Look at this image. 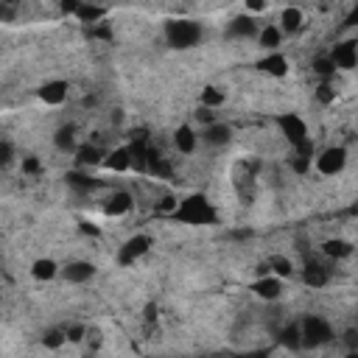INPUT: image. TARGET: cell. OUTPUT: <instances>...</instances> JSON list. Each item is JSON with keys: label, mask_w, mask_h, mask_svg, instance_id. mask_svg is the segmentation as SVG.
<instances>
[{"label": "cell", "mask_w": 358, "mask_h": 358, "mask_svg": "<svg viewBox=\"0 0 358 358\" xmlns=\"http://www.w3.org/2000/svg\"><path fill=\"white\" fill-rule=\"evenodd\" d=\"M333 339V328L322 316H305L300 322V344L308 350H316Z\"/></svg>", "instance_id": "4"}, {"label": "cell", "mask_w": 358, "mask_h": 358, "mask_svg": "<svg viewBox=\"0 0 358 358\" xmlns=\"http://www.w3.org/2000/svg\"><path fill=\"white\" fill-rule=\"evenodd\" d=\"M280 341L289 347V350H300V325H289V328H283L280 330Z\"/></svg>", "instance_id": "28"}, {"label": "cell", "mask_w": 358, "mask_h": 358, "mask_svg": "<svg viewBox=\"0 0 358 358\" xmlns=\"http://www.w3.org/2000/svg\"><path fill=\"white\" fill-rule=\"evenodd\" d=\"M258 67L263 70V73L274 76V79H283L285 73H289V59H285L283 53H269L266 59L258 62Z\"/></svg>", "instance_id": "14"}, {"label": "cell", "mask_w": 358, "mask_h": 358, "mask_svg": "<svg viewBox=\"0 0 358 358\" xmlns=\"http://www.w3.org/2000/svg\"><path fill=\"white\" fill-rule=\"evenodd\" d=\"M171 219L179 224H190V227H210L219 222V210L213 207V202H207V196L193 193L174 207Z\"/></svg>", "instance_id": "1"}, {"label": "cell", "mask_w": 358, "mask_h": 358, "mask_svg": "<svg viewBox=\"0 0 358 358\" xmlns=\"http://www.w3.org/2000/svg\"><path fill=\"white\" fill-rule=\"evenodd\" d=\"M39 168H42V165H39V160H37V157L23 160V171H26V174H39Z\"/></svg>", "instance_id": "34"}, {"label": "cell", "mask_w": 358, "mask_h": 358, "mask_svg": "<svg viewBox=\"0 0 358 358\" xmlns=\"http://www.w3.org/2000/svg\"><path fill=\"white\" fill-rule=\"evenodd\" d=\"M330 62L336 70H352L355 62H358V48L352 39H344V42H336V48L330 51Z\"/></svg>", "instance_id": "7"}, {"label": "cell", "mask_w": 358, "mask_h": 358, "mask_svg": "<svg viewBox=\"0 0 358 358\" xmlns=\"http://www.w3.org/2000/svg\"><path fill=\"white\" fill-rule=\"evenodd\" d=\"M64 179H67L70 188L79 190V193H87V190H96V188H98V179H93V177L84 174V171H70Z\"/></svg>", "instance_id": "18"}, {"label": "cell", "mask_w": 358, "mask_h": 358, "mask_svg": "<svg viewBox=\"0 0 358 358\" xmlns=\"http://www.w3.org/2000/svg\"><path fill=\"white\" fill-rule=\"evenodd\" d=\"M266 269H269L271 274H277V277H289V274H292V260H289V258L274 255V258H269Z\"/></svg>", "instance_id": "27"}, {"label": "cell", "mask_w": 358, "mask_h": 358, "mask_svg": "<svg viewBox=\"0 0 358 358\" xmlns=\"http://www.w3.org/2000/svg\"><path fill=\"white\" fill-rule=\"evenodd\" d=\"M59 274H62L67 283L82 285V283H90V280L96 277V266H93L90 260H70L64 269H59Z\"/></svg>", "instance_id": "8"}, {"label": "cell", "mask_w": 358, "mask_h": 358, "mask_svg": "<svg viewBox=\"0 0 358 358\" xmlns=\"http://www.w3.org/2000/svg\"><path fill=\"white\" fill-rule=\"evenodd\" d=\"M344 165H347V149L344 146H330L316 157V171L322 177H336V174L344 171Z\"/></svg>", "instance_id": "6"}, {"label": "cell", "mask_w": 358, "mask_h": 358, "mask_svg": "<svg viewBox=\"0 0 358 358\" xmlns=\"http://www.w3.org/2000/svg\"><path fill=\"white\" fill-rule=\"evenodd\" d=\"M53 143H56V149L64 152V154H76V129L73 126H59L56 134H53Z\"/></svg>", "instance_id": "16"}, {"label": "cell", "mask_w": 358, "mask_h": 358, "mask_svg": "<svg viewBox=\"0 0 358 358\" xmlns=\"http://www.w3.org/2000/svg\"><path fill=\"white\" fill-rule=\"evenodd\" d=\"M6 6H17V3H23V0H3Z\"/></svg>", "instance_id": "40"}, {"label": "cell", "mask_w": 358, "mask_h": 358, "mask_svg": "<svg viewBox=\"0 0 358 358\" xmlns=\"http://www.w3.org/2000/svg\"><path fill=\"white\" fill-rule=\"evenodd\" d=\"M314 96H316V101H319V104H333V101H336V87H333L330 82H322V84L316 87V93H314Z\"/></svg>", "instance_id": "30"}, {"label": "cell", "mask_w": 358, "mask_h": 358, "mask_svg": "<svg viewBox=\"0 0 358 358\" xmlns=\"http://www.w3.org/2000/svg\"><path fill=\"white\" fill-rule=\"evenodd\" d=\"M132 204H134V199H132L129 190H115L104 202V213H107V216H126V213L132 210Z\"/></svg>", "instance_id": "12"}, {"label": "cell", "mask_w": 358, "mask_h": 358, "mask_svg": "<svg viewBox=\"0 0 358 358\" xmlns=\"http://www.w3.org/2000/svg\"><path fill=\"white\" fill-rule=\"evenodd\" d=\"M165 39L177 51H190L202 39V26L193 20H171L165 23Z\"/></svg>", "instance_id": "3"}, {"label": "cell", "mask_w": 358, "mask_h": 358, "mask_svg": "<svg viewBox=\"0 0 358 358\" xmlns=\"http://www.w3.org/2000/svg\"><path fill=\"white\" fill-rule=\"evenodd\" d=\"M6 9H9V6L3 3V0H0V20H3V17H6Z\"/></svg>", "instance_id": "39"}, {"label": "cell", "mask_w": 358, "mask_h": 358, "mask_svg": "<svg viewBox=\"0 0 358 358\" xmlns=\"http://www.w3.org/2000/svg\"><path fill=\"white\" fill-rule=\"evenodd\" d=\"M59 274V266H56V260H51V258H37L34 263H31V277L34 280H53Z\"/></svg>", "instance_id": "17"}, {"label": "cell", "mask_w": 358, "mask_h": 358, "mask_svg": "<svg viewBox=\"0 0 358 358\" xmlns=\"http://www.w3.org/2000/svg\"><path fill=\"white\" fill-rule=\"evenodd\" d=\"M174 143L182 154H193L196 152V132L190 126H179L177 134H174Z\"/></svg>", "instance_id": "20"}, {"label": "cell", "mask_w": 358, "mask_h": 358, "mask_svg": "<svg viewBox=\"0 0 358 358\" xmlns=\"http://www.w3.org/2000/svg\"><path fill=\"white\" fill-rule=\"evenodd\" d=\"M258 34V23L252 17H235L230 23V37H238V39H249Z\"/></svg>", "instance_id": "19"}, {"label": "cell", "mask_w": 358, "mask_h": 358, "mask_svg": "<svg viewBox=\"0 0 358 358\" xmlns=\"http://www.w3.org/2000/svg\"><path fill=\"white\" fill-rule=\"evenodd\" d=\"M15 160V146L9 140H0V168H6Z\"/></svg>", "instance_id": "31"}, {"label": "cell", "mask_w": 358, "mask_h": 358, "mask_svg": "<svg viewBox=\"0 0 358 358\" xmlns=\"http://www.w3.org/2000/svg\"><path fill=\"white\" fill-rule=\"evenodd\" d=\"M76 163H79V168L98 165L101 163V152L96 146H82V149H76Z\"/></svg>", "instance_id": "25"}, {"label": "cell", "mask_w": 358, "mask_h": 358, "mask_svg": "<svg viewBox=\"0 0 358 358\" xmlns=\"http://www.w3.org/2000/svg\"><path fill=\"white\" fill-rule=\"evenodd\" d=\"M149 249H152V235L137 233V235L126 238V241H123V247L118 249V263H120V266H132L134 260H140Z\"/></svg>", "instance_id": "5"}, {"label": "cell", "mask_w": 358, "mask_h": 358, "mask_svg": "<svg viewBox=\"0 0 358 358\" xmlns=\"http://www.w3.org/2000/svg\"><path fill=\"white\" fill-rule=\"evenodd\" d=\"M196 120H202V123L207 126V123H213V120H216V118H213V109H207V107H202V109L196 112Z\"/></svg>", "instance_id": "35"}, {"label": "cell", "mask_w": 358, "mask_h": 358, "mask_svg": "<svg viewBox=\"0 0 358 358\" xmlns=\"http://www.w3.org/2000/svg\"><path fill=\"white\" fill-rule=\"evenodd\" d=\"M280 39H283V31H280L277 26H266L263 31H258V42H260V48H266V51H274V48L280 45Z\"/></svg>", "instance_id": "23"}, {"label": "cell", "mask_w": 358, "mask_h": 358, "mask_svg": "<svg viewBox=\"0 0 358 358\" xmlns=\"http://www.w3.org/2000/svg\"><path fill=\"white\" fill-rule=\"evenodd\" d=\"M67 98V82H45L42 87H39V101H45V104H51V107H59L62 101Z\"/></svg>", "instance_id": "13"}, {"label": "cell", "mask_w": 358, "mask_h": 358, "mask_svg": "<svg viewBox=\"0 0 358 358\" xmlns=\"http://www.w3.org/2000/svg\"><path fill=\"white\" fill-rule=\"evenodd\" d=\"M82 230H84V233H90V235H98V230H96V227H90V224H82Z\"/></svg>", "instance_id": "38"}, {"label": "cell", "mask_w": 358, "mask_h": 358, "mask_svg": "<svg viewBox=\"0 0 358 358\" xmlns=\"http://www.w3.org/2000/svg\"><path fill=\"white\" fill-rule=\"evenodd\" d=\"M76 17L82 20V23H101V17H104V9H98V6H90V3H84L82 0V6H79V12H76Z\"/></svg>", "instance_id": "26"}, {"label": "cell", "mask_w": 358, "mask_h": 358, "mask_svg": "<svg viewBox=\"0 0 358 358\" xmlns=\"http://www.w3.org/2000/svg\"><path fill=\"white\" fill-rule=\"evenodd\" d=\"M202 140L207 143V146H227V143L233 140V129L227 123H219V120H213L202 129Z\"/></svg>", "instance_id": "11"}, {"label": "cell", "mask_w": 358, "mask_h": 358, "mask_svg": "<svg viewBox=\"0 0 358 358\" xmlns=\"http://www.w3.org/2000/svg\"><path fill=\"white\" fill-rule=\"evenodd\" d=\"M109 171H115V174H123V171H129L132 168V154H129V146H120V149H112L104 160H101Z\"/></svg>", "instance_id": "15"}, {"label": "cell", "mask_w": 358, "mask_h": 358, "mask_svg": "<svg viewBox=\"0 0 358 358\" xmlns=\"http://www.w3.org/2000/svg\"><path fill=\"white\" fill-rule=\"evenodd\" d=\"M314 73H319L322 79H330V76H336V67H333L330 56H322V59H316V62H314Z\"/></svg>", "instance_id": "29"}, {"label": "cell", "mask_w": 358, "mask_h": 358, "mask_svg": "<svg viewBox=\"0 0 358 358\" xmlns=\"http://www.w3.org/2000/svg\"><path fill=\"white\" fill-rule=\"evenodd\" d=\"M224 90H219V87H204L202 90V107H207V109H219L222 104H224Z\"/></svg>", "instance_id": "24"}, {"label": "cell", "mask_w": 358, "mask_h": 358, "mask_svg": "<svg viewBox=\"0 0 358 358\" xmlns=\"http://www.w3.org/2000/svg\"><path fill=\"white\" fill-rule=\"evenodd\" d=\"M277 126H280V132L285 134V140H289L292 146H294L297 154L314 157V137H311V132H308V126H305V120H303L300 115L283 112V115H277Z\"/></svg>", "instance_id": "2"}, {"label": "cell", "mask_w": 358, "mask_h": 358, "mask_svg": "<svg viewBox=\"0 0 358 358\" xmlns=\"http://www.w3.org/2000/svg\"><path fill=\"white\" fill-rule=\"evenodd\" d=\"M303 283L308 285V289H325V285L330 283V271L316 263V260H305L303 266Z\"/></svg>", "instance_id": "10"}, {"label": "cell", "mask_w": 358, "mask_h": 358, "mask_svg": "<svg viewBox=\"0 0 358 358\" xmlns=\"http://www.w3.org/2000/svg\"><path fill=\"white\" fill-rule=\"evenodd\" d=\"M252 292L260 297V300H277L283 294V280L277 274H260L255 283H252Z\"/></svg>", "instance_id": "9"}, {"label": "cell", "mask_w": 358, "mask_h": 358, "mask_svg": "<svg viewBox=\"0 0 358 358\" xmlns=\"http://www.w3.org/2000/svg\"><path fill=\"white\" fill-rule=\"evenodd\" d=\"M249 12H263L266 9V0H244Z\"/></svg>", "instance_id": "37"}, {"label": "cell", "mask_w": 358, "mask_h": 358, "mask_svg": "<svg viewBox=\"0 0 358 358\" xmlns=\"http://www.w3.org/2000/svg\"><path fill=\"white\" fill-rule=\"evenodd\" d=\"M177 204H179V199H174V196H165V199L160 202V210H163V213H174V207H177Z\"/></svg>", "instance_id": "36"}, {"label": "cell", "mask_w": 358, "mask_h": 358, "mask_svg": "<svg viewBox=\"0 0 358 358\" xmlns=\"http://www.w3.org/2000/svg\"><path fill=\"white\" fill-rule=\"evenodd\" d=\"M303 28V12L300 9H285L283 15H280V31H285V34H294V31H300Z\"/></svg>", "instance_id": "21"}, {"label": "cell", "mask_w": 358, "mask_h": 358, "mask_svg": "<svg viewBox=\"0 0 358 358\" xmlns=\"http://www.w3.org/2000/svg\"><path fill=\"white\" fill-rule=\"evenodd\" d=\"M42 341H45V347H53V350H56V347H62V344L67 341V336H64L62 330H51V333H48Z\"/></svg>", "instance_id": "32"}, {"label": "cell", "mask_w": 358, "mask_h": 358, "mask_svg": "<svg viewBox=\"0 0 358 358\" xmlns=\"http://www.w3.org/2000/svg\"><path fill=\"white\" fill-rule=\"evenodd\" d=\"M322 252L328 258H350L352 255V244L350 241H341V238H330L322 244Z\"/></svg>", "instance_id": "22"}, {"label": "cell", "mask_w": 358, "mask_h": 358, "mask_svg": "<svg viewBox=\"0 0 358 358\" xmlns=\"http://www.w3.org/2000/svg\"><path fill=\"white\" fill-rule=\"evenodd\" d=\"M79 6H82V0H62V3H59V9H62L64 15H76Z\"/></svg>", "instance_id": "33"}]
</instances>
